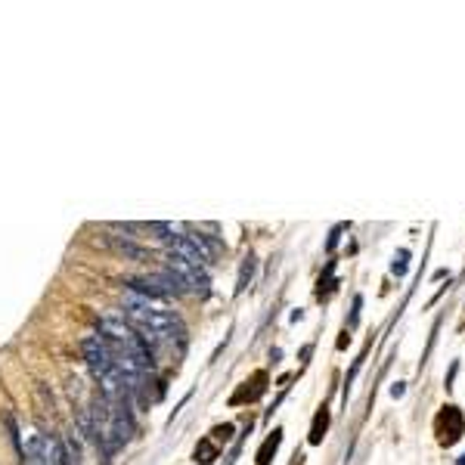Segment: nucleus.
Instances as JSON below:
<instances>
[{
	"mask_svg": "<svg viewBox=\"0 0 465 465\" xmlns=\"http://www.w3.org/2000/svg\"><path fill=\"white\" fill-rule=\"evenodd\" d=\"M360 307H363V298L357 295L354 298V314H350V326H357V320H360Z\"/></svg>",
	"mask_w": 465,
	"mask_h": 465,
	"instance_id": "f8f14e48",
	"label": "nucleus"
},
{
	"mask_svg": "<svg viewBox=\"0 0 465 465\" xmlns=\"http://www.w3.org/2000/svg\"><path fill=\"white\" fill-rule=\"evenodd\" d=\"M403 391H407V388H403V382L391 384V397H403Z\"/></svg>",
	"mask_w": 465,
	"mask_h": 465,
	"instance_id": "ddd939ff",
	"label": "nucleus"
},
{
	"mask_svg": "<svg viewBox=\"0 0 465 465\" xmlns=\"http://www.w3.org/2000/svg\"><path fill=\"white\" fill-rule=\"evenodd\" d=\"M459 465H465V456H459Z\"/></svg>",
	"mask_w": 465,
	"mask_h": 465,
	"instance_id": "2eb2a0df",
	"label": "nucleus"
},
{
	"mask_svg": "<svg viewBox=\"0 0 465 465\" xmlns=\"http://www.w3.org/2000/svg\"><path fill=\"white\" fill-rule=\"evenodd\" d=\"M230 434H232V425H217V428H214V437H211V441H214V443H227L230 441Z\"/></svg>",
	"mask_w": 465,
	"mask_h": 465,
	"instance_id": "9b49d317",
	"label": "nucleus"
},
{
	"mask_svg": "<svg viewBox=\"0 0 465 465\" xmlns=\"http://www.w3.org/2000/svg\"><path fill=\"white\" fill-rule=\"evenodd\" d=\"M214 459H217V443L211 441V437H205V441L196 447V462L198 465H208V462H214Z\"/></svg>",
	"mask_w": 465,
	"mask_h": 465,
	"instance_id": "0eeeda50",
	"label": "nucleus"
},
{
	"mask_svg": "<svg viewBox=\"0 0 465 465\" xmlns=\"http://www.w3.org/2000/svg\"><path fill=\"white\" fill-rule=\"evenodd\" d=\"M25 465H46L44 456V434H31L25 443Z\"/></svg>",
	"mask_w": 465,
	"mask_h": 465,
	"instance_id": "20e7f679",
	"label": "nucleus"
},
{
	"mask_svg": "<svg viewBox=\"0 0 465 465\" xmlns=\"http://www.w3.org/2000/svg\"><path fill=\"white\" fill-rule=\"evenodd\" d=\"M326 428H329V413L326 409H320L314 418V428H310V443H320L323 441V434H326Z\"/></svg>",
	"mask_w": 465,
	"mask_h": 465,
	"instance_id": "6e6552de",
	"label": "nucleus"
},
{
	"mask_svg": "<svg viewBox=\"0 0 465 465\" xmlns=\"http://www.w3.org/2000/svg\"><path fill=\"white\" fill-rule=\"evenodd\" d=\"M341 230H344V227H335V230H332V239H329V251L338 245V232H341Z\"/></svg>",
	"mask_w": 465,
	"mask_h": 465,
	"instance_id": "4468645a",
	"label": "nucleus"
},
{
	"mask_svg": "<svg viewBox=\"0 0 465 465\" xmlns=\"http://www.w3.org/2000/svg\"><path fill=\"white\" fill-rule=\"evenodd\" d=\"M84 360H87V366L96 372L99 378H105L109 372H115V357H112V348H109V341H105L103 335H90V338H84Z\"/></svg>",
	"mask_w": 465,
	"mask_h": 465,
	"instance_id": "f03ea898",
	"label": "nucleus"
},
{
	"mask_svg": "<svg viewBox=\"0 0 465 465\" xmlns=\"http://www.w3.org/2000/svg\"><path fill=\"white\" fill-rule=\"evenodd\" d=\"M44 456L46 465H65V447L53 434H44Z\"/></svg>",
	"mask_w": 465,
	"mask_h": 465,
	"instance_id": "423d86ee",
	"label": "nucleus"
},
{
	"mask_svg": "<svg viewBox=\"0 0 465 465\" xmlns=\"http://www.w3.org/2000/svg\"><path fill=\"white\" fill-rule=\"evenodd\" d=\"M407 261H409V251H407V248H400V251L394 255V273H397V276L407 273Z\"/></svg>",
	"mask_w": 465,
	"mask_h": 465,
	"instance_id": "9d476101",
	"label": "nucleus"
},
{
	"mask_svg": "<svg viewBox=\"0 0 465 465\" xmlns=\"http://www.w3.org/2000/svg\"><path fill=\"white\" fill-rule=\"evenodd\" d=\"M112 248L118 251V255H124V257H130V261H149V251L143 248V245H137L134 239H112Z\"/></svg>",
	"mask_w": 465,
	"mask_h": 465,
	"instance_id": "7ed1b4c3",
	"label": "nucleus"
},
{
	"mask_svg": "<svg viewBox=\"0 0 465 465\" xmlns=\"http://www.w3.org/2000/svg\"><path fill=\"white\" fill-rule=\"evenodd\" d=\"M168 273H174L183 282L186 291H196L198 298H205L211 291V279L205 273V267H196V264L183 261L177 255H168Z\"/></svg>",
	"mask_w": 465,
	"mask_h": 465,
	"instance_id": "f257e3e1",
	"label": "nucleus"
},
{
	"mask_svg": "<svg viewBox=\"0 0 465 465\" xmlns=\"http://www.w3.org/2000/svg\"><path fill=\"white\" fill-rule=\"evenodd\" d=\"M279 443H282V428H276L273 434H270L267 441H264V447L257 450V465H270V462H273V456H276Z\"/></svg>",
	"mask_w": 465,
	"mask_h": 465,
	"instance_id": "39448f33",
	"label": "nucleus"
},
{
	"mask_svg": "<svg viewBox=\"0 0 465 465\" xmlns=\"http://www.w3.org/2000/svg\"><path fill=\"white\" fill-rule=\"evenodd\" d=\"M251 273H255V261H245L242 264V273H239V282H236V295H242L245 289H248V282H251Z\"/></svg>",
	"mask_w": 465,
	"mask_h": 465,
	"instance_id": "1a4fd4ad",
	"label": "nucleus"
}]
</instances>
